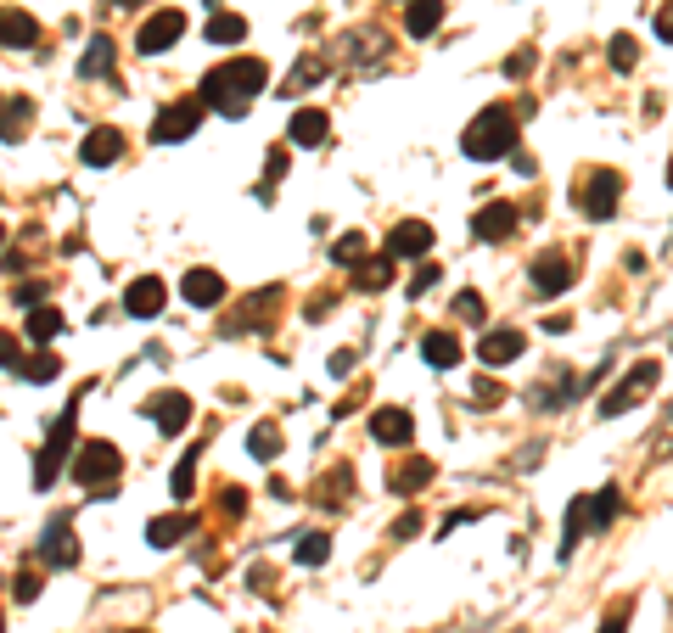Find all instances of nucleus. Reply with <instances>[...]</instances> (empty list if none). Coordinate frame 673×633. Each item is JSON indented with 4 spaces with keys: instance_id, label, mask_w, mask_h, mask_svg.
<instances>
[{
    "instance_id": "obj_34",
    "label": "nucleus",
    "mask_w": 673,
    "mask_h": 633,
    "mask_svg": "<svg viewBox=\"0 0 673 633\" xmlns=\"http://www.w3.org/2000/svg\"><path fill=\"white\" fill-rule=\"evenodd\" d=\"M365 247H371V241H365V230H348V236L331 247V258H337V264H365Z\"/></svg>"
},
{
    "instance_id": "obj_7",
    "label": "nucleus",
    "mask_w": 673,
    "mask_h": 633,
    "mask_svg": "<svg viewBox=\"0 0 673 633\" xmlns=\"http://www.w3.org/2000/svg\"><path fill=\"white\" fill-rule=\"evenodd\" d=\"M657 376H662L657 359H640V365H629V376H623L612 393L601 398V415H623V409H634L645 393H651V387H657Z\"/></svg>"
},
{
    "instance_id": "obj_38",
    "label": "nucleus",
    "mask_w": 673,
    "mask_h": 633,
    "mask_svg": "<svg viewBox=\"0 0 673 633\" xmlns=\"http://www.w3.org/2000/svg\"><path fill=\"white\" fill-rule=\"evenodd\" d=\"M629 617H634V600H617L601 617V633H629Z\"/></svg>"
},
{
    "instance_id": "obj_29",
    "label": "nucleus",
    "mask_w": 673,
    "mask_h": 633,
    "mask_svg": "<svg viewBox=\"0 0 673 633\" xmlns=\"http://www.w3.org/2000/svg\"><path fill=\"white\" fill-rule=\"evenodd\" d=\"M354 281L365 286V292L387 286V281H393V258H387V253H376V258H365V264H354Z\"/></svg>"
},
{
    "instance_id": "obj_45",
    "label": "nucleus",
    "mask_w": 673,
    "mask_h": 633,
    "mask_svg": "<svg viewBox=\"0 0 673 633\" xmlns=\"http://www.w3.org/2000/svg\"><path fill=\"white\" fill-rule=\"evenodd\" d=\"M505 73H511V79H528V73H533V51H522V57H505Z\"/></svg>"
},
{
    "instance_id": "obj_16",
    "label": "nucleus",
    "mask_w": 673,
    "mask_h": 633,
    "mask_svg": "<svg viewBox=\"0 0 673 633\" xmlns=\"http://www.w3.org/2000/svg\"><path fill=\"white\" fill-rule=\"evenodd\" d=\"M326 135H331V118L320 113V107H298V113H292V124H287V141L292 146H326Z\"/></svg>"
},
{
    "instance_id": "obj_14",
    "label": "nucleus",
    "mask_w": 673,
    "mask_h": 633,
    "mask_svg": "<svg viewBox=\"0 0 673 633\" xmlns=\"http://www.w3.org/2000/svg\"><path fill=\"white\" fill-rule=\"evenodd\" d=\"M567 286H573V258L567 253H539L533 258V292L556 297V292H567Z\"/></svg>"
},
{
    "instance_id": "obj_24",
    "label": "nucleus",
    "mask_w": 673,
    "mask_h": 633,
    "mask_svg": "<svg viewBox=\"0 0 673 633\" xmlns=\"http://www.w3.org/2000/svg\"><path fill=\"white\" fill-rule=\"evenodd\" d=\"M29 124H34V101L29 96H12L6 107H0V141H17Z\"/></svg>"
},
{
    "instance_id": "obj_25",
    "label": "nucleus",
    "mask_w": 673,
    "mask_h": 633,
    "mask_svg": "<svg viewBox=\"0 0 673 633\" xmlns=\"http://www.w3.org/2000/svg\"><path fill=\"white\" fill-rule=\"evenodd\" d=\"M584 527H589V493H578L573 505H567V533H561V561L578 549V538H584Z\"/></svg>"
},
{
    "instance_id": "obj_11",
    "label": "nucleus",
    "mask_w": 673,
    "mask_h": 633,
    "mask_svg": "<svg viewBox=\"0 0 673 633\" xmlns=\"http://www.w3.org/2000/svg\"><path fill=\"white\" fill-rule=\"evenodd\" d=\"M163 303H169V286H163L158 275H141V281H129V292H124V314H135V320H158Z\"/></svg>"
},
{
    "instance_id": "obj_50",
    "label": "nucleus",
    "mask_w": 673,
    "mask_h": 633,
    "mask_svg": "<svg viewBox=\"0 0 673 633\" xmlns=\"http://www.w3.org/2000/svg\"><path fill=\"white\" fill-rule=\"evenodd\" d=\"M668 185H673V163H668Z\"/></svg>"
},
{
    "instance_id": "obj_42",
    "label": "nucleus",
    "mask_w": 673,
    "mask_h": 633,
    "mask_svg": "<svg viewBox=\"0 0 673 633\" xmlns=\"http://www.w3.org/2000/svg\"><path fill=\"white\" fill-rule=\"evenodd\" d=\"M0 370H23V348H17V337H6V331H0Z\"/></svg>"
},
{
    "instance_id": "obj_20",
    "label": "nucleus",
    "mask_w": 673,
    "mask_h": 633,
    "mask_svg": "<svg viewBox=\"0 0 673 633\" xmlns=\"http://www.w3.org/2000/svg\"><path fill=\"white\" fill-rule=\"evenodd\" d=\"M34 40H40V23H34L23 6H6V12H0V45L23 51V45H34Z\"/></svg>"
},
{
    "instance_id": "obj_13",
    "label": "nucleus",
    "mask_w": 673,
    "mask_h": 633,
    "mask_svg": "<svg viewBox=\"0 0 673 633\" xmlns=\"http://www.w3.org/2000/svg\"><path fill=\"white\" fill-rule=\"evenodd\" d=\"M371 437H376V443H393V449H404V443L416 437V415H410V409H399V404L376 409V415H371Z\"/></svg>"
},
{
    "instance_id": "obj_35",
    "label": "nucleus",
    "mask_w": 673,
    "mask_h": 633,
    "mask_svg": "<svg viewBox=\"0 0 673 633\" xmlns=\"http://www.w3.org/2000/svg\"><path fill=\"white\" fill-rule=\"evenodd\" d=\"M23 376H29V381H57L62 359H57V353H34V359H23Z\"/></svg>"
},
{
    "instance_id": "obj_9",
    "label": "nucleus",
    "mask_w": 673,
    "mask_h": 633,
    "mask_svg": "<svg viewBox=\"0 0 673 633\" xmlns=\"http://www.w3.org/2000/svg\"><path fill=\"white\" fill-rule=\"evenodd\" d=\"M186 34V12H174V6H163V12H152L141 23V34H135V51H146V57H158V51H169L174 40Z\"/></svg>"
},
{
    "instance_id": "obj_28",
    "label": "nucleus",
    "mask_w": 673,
    "mask_h": 633,
    "mask_svg": "<svg viewBox=\"0 0 673 633\" xmlns=\"http://www.w3.org/2000/svg\"><path fill=\"white\" fill-rule=\"evenodd\" d=\"M247 454H258V460H275V454H281V426H275V421H258L253 432H247Z\"/></svg>"
},
{
    "instance_id": "obj_21",
    "label": "nucleus",
    "mask_w": 673,
    "mask_h": 633,
    "mask_svg": "<svg viewBox=\"0 0 673 633\" xmlns=\"http://www.w3.org/2000/svg\"><path fill=\"white\" fill-rule=\"evenodd\" d=\"M421 359H427L432 370H455L460 365V337L455 331H427V337H421Z\"/></svg>"
},
{
    "instance_id": "obj_27",
    "label": "nucleus",
    "mask_w": 673,
    "mask_h": 633,
    "mask_svg": "<svg viewBox=\"0 0 673 633\" xmlns=\"http://www.w3.org/2000/svg\"><path fill=\"white\" fill-rule=\"evenodd\" d=\"M617 510H623V493H617V488L589 493V527H601V533H606V527L617 521Z\"/></svg>"
},
{
    "instance_id": "obj_10",
    "label": "nucleus",
    "mask_w": 673,
    "mask_h": 633,
    "mask_svg": "<svg viewBox=\"0 0 673 633\" xmlns=\"http://www.w3.org/2000/svg\"><path fill=\"white\" fill-rule=\"evenodd\" d=\"M522 348H528V337H522L516 325H505V331H483V342H477V365L505 370L511 359H522Z\"/></svg>"
},
{
    "instance_id": "obj_22",
    "label": "nucleus",
    "mask_w": 673,
    "mask_h": 633,
    "mask_svg": "<svg viewBox=\"0 0 673 633\" xmlns=\"http://www.w3.org/2000/svg\"><path fill=\"white\" fill-rule=\"evenodd\" d=\"M79 73H85V79H107V73H113V40H107V34H90L85 57H79Z\"/></svg>"
},
{
    "instance_id": "obj_32",
    "label": "nucleus",
    "mask_w": 673,
    "mask_h": 633,
    "mask_svg": "<svg viewBox=\"0 0 673 633\" xmlns=\"http://www.w3.org/2000/svg\"><path fill=\"white\" fill-rule=\"evenodd\" d=\"M331 555V538L326 533H303L298 544H292V561H303V566H320Z\"/></svg>"
},
{
    "instance_id": "obj_30",
    "label": "nucleus",
    "mask_w": 673,
    "mask_h": 633,
    "mask_svg": "<svg viewBox=\"0 0 673 633\" xmlns=\"http://www.w3.org/2000/svg\"><path fill=\"white\" fill-rule=\"evenodd\" d=\"M427 482H432V460H427V454L393 471V493H416V488H427Z\"/></svg>"
},
{
    "instance_id": "obj_26",
    "label": "nucleus",
    "mask_w": 673,
    "mask_h": 633,
    "mask_svg": "<svg viewBox=\"0 0 673 633\" xmlns=\"http://www.w3.org/2000/svg\"><path fill=\"white\" fill-rule=\"evenodd\" d=\"M186 533H191V516H152V527H146L152 549H169V544H180Z\"/></svg>"
},
{
    "instance_id": "obj_2",
    "label": "nucleus",
    "mask_w": 673,
    "mask_h": 633,
    "mask_svg": "<svg viewBox=\"0 0 673 633\" xmlns=\"http://www.w3.org/2000/svg\"><path fill=\"white\" fill-rule=\"evenodd\" d=\"M466 157H477V163H494V157H505L516 146V113L511 107H483V113L466 124Z\"/></svg>"
},
{
    "instance_id": "obj_1",
    "label": "nucleus",
    "mask_w": 673,
    "mask_h": 633,
    "mask_svg": "<svg viewBox=\"0 0 673 633\" xmlns=\"http://www.w3.org/2000/svg\"><path fill=\"white\" fill-rule=\"evenodd\" d=\"M264 79H270V68L258 57H230V62H219L208 79H202V90L197 96L214 107V113H225V118H242L247 107H253V96L264 90Z\"/></svg>"
},
{
    "instance_id": "obj_47",
    "label": "nucleus",
    "mask_w": 673,
    "mask_h": 633,
    "mask_svg": "<svg viewBox=\"0 0 673 633\" xmlns=\"http://www.w3.org/2000/svg\"><path fill=\"white\" fill-rule=\"evenodd\" d=\"M657 40H673V6H662V12H657Z\"/></svg>"
},
{
    "instance_id": "obj_48",
    "label": "nucleus",
    "mask_w": 673,
    "mask_h": 633,
    "mask_svg": "<svg viewBox=\"0 0 673 633\" xmlns=\"http://www.w3.org/2000/svg\"><path fill=\"white\" fill-rule=\"evenodd\" d=\"M107 6H141V0H107Z\"/></svg>"
},
{
    "instance_id": "obj_19",
    "label": "nucleus",
    "mask_w": 673,
    "mask_h": 633,
    "mask_svg": "<svg viewBox=\"0 0 673 633\" xmlns=\"http://www.w3.org/2000/svg\"><path fill=\"white\" fill-rule=\"evenodd\" d=\"M79 157H85L90 169H107V163H118V157H124V135H118V129H90V141L79 146Z\"/></svg>"
},
{
    "instance_id": "obj_6",
    "label": "nucleus",
    "mask_w": 673,
    "mask_h": 633,
    "mask_svg": "<svg viewBox=\"0 0 673 633\" xmlns=\"http://www.w3.org/2000/svg\"><path fill=\"white\" fill-rule=\"evenodd\" d=\"M202 113H208V101H202V96H186V101H174V107H163V113L152 118V141H158V146L186 141L191 129L202 124Z\"/></svg>"
},
{
    "instance_id": "obj_33",
    "label": "nucleus",
    "mask_w": 673,
    "mask_h": 633,
    "mask_svg": "<svg viewBox=\"0 0 673 633\" xmlns=\"http://www.w3.org/2000/svg\"><path fill=\"white\" fill-rule=\"evenodd\" d=\"M62 325H68V320H62L57 309H34L29 314V337L34 342H51V337H62Z\"/></svg>"
},
{
    "instance_id": "obj_46",
    "label": "nucleus",
    "mask_w": 673,
    "mask_h": 633,
    "mask_svg": "<svg viewBox=\"0 0 673 633\" xmlns=\"http://www.w3.org/2000/svg\"><path fill=\"white\" fill-rule=\"evenodd\" d=\"M348 370H354V353H331V376H348Z\"/></svg>"
},
{
    "instance_id": "obj_43",
    "label": "nucleus",
    "mask_w": 673,
    "mask_h": 633,
    "mask_svg": "<svg viewBox=\"0 0 673 633\" xmlns=\"http://www.w3.org/2000/svg\"><path fill=\"white\" fill-rule=\"evenodd\" d=\"M45 281H17V309H40Z\"/></svg>"
},
{
    "instance_id": "obj_17",
    "label": "nucleus",
    "mask_w": 673,
    "mask_h": 633,
    "mask_svg": "<svg viewBox=\"0 0 673 633\" xmlns=\"http://www.w3.org/2000/svg\"><path fill=\"white\" fill-rule=\"evenodd\" d=\"M180 292H186L191 309H214L219 297H225V275H219V269H191Z\"/></svg>"
},
{
    "instance_id": "obj_23",
    "label": "nucleus",
    "mask_w": 673,
    "mask_h": 633,
    "mask_svg": "<svg viewBox=\"0 0 673 633\" xmlns=\"http://www.w3.org/2000/svg\"><path fill=\"white\" fill-rule=\"evenodd\" d=\"M438 23H444V0H410V12H404V29L416 34V40H427Z\"/></svg>"
},
{
    "instance_id": "obj_31",
    "label": "nucleus",
    "mask_w": 673,
    "mask_h": 633,
    "mask_svg": "<svg viewBox=\"0 0 673 633\" xmlns=\"http://www.w3.org/2000/svg\"><path fill=\"white\" fill-rule=\"evenodd\" d=\"M208 40H214V45H236V40H247V23L236 12H219V17H208Z\"/></svg>"
},
{
    "instance_id": "obj_40",
    "label": "nucleus",
    "mask_w": 673,
    "mask_h": 633,
    "mask_svg": "<svg viewBox=\"0 0 673 633\" xmlns=\"http://www.w3.org/2000/svg\"><path fill=\"white\" fill-rule=\"evenodd\" d=\"M320 73H326V62H320V57H309V62H303V68L287 79V96H292V90H303V85H315Z\"/></svg>"
},
{
    "instance_id": "obj_4",
    "label": "nucleus",
    "mask_w": 673,
    "mask_h": 633,
    "mask_svg": "<svg viewBox=\"0 0 673 633\" xmlns=\"http://www.w3.org/2000/svg\"><path fill=\"white\" fill-rule=\"evenodd\" d=\"M118 471H124V460H118L113 443H85V449L73 454V482L85 493H107L118 482Z\"/></svg>"
},
{
    "instance_id": "obj_49",
    "label": "nucleus",
    "mask_w": 673,
    "mask_h": 633,
    "mask_svg": "<svg viewBox=\"0 0 673 633\" xmlns=\"http://www.w3.org/2000/svg\"><path fill=\"white\" fill-rule=\"evenodd\" d=\"M0 247H6V225H0Z\"/></svg>"
},
{
    "instance_id": "obj_41",
    "label": "nucleus",
    "mask_w": 673,
    "mask_h": 633,
    "mask_svg": "<svg viewBox=\"0 0 673 633\" xmlns=\"http://www.w3.org/2000/svg\"><path fill=\"white\" fill-rule=\"evenodd\" d=\"M455 320H483V297H477V292H460V297H455Z\"/></svg>"
},
{
    "instance_id": "obj_18",
    "label": "nucleus",
    "mask_w": 673,
    "mask_h": 633,
    "mask_svg": "<svg viewBox=\"0 0 673 633\" xmlns=\"http://www.w3.org/2000/svg\"><path fill=\"white\" fill-rule=\"evenodd\" d=\"M511 230H516V208H511V202H488V208L472 219V236L477 241H505Z\"/></svg>"
},
{
    "instance_id": "obj_8",
    "label": "nucleus",
    "mask_w": 673,
    "mask_h": 633,
    "mask_svg": "<svg viewBox=\"0 0 673 633\" xmlns=\"http://www.w3.org/2000/svg\"><path fill=\"white\" fill-rule=\"evenodd\" d=\"M40 561L57 566V572H68V566H79V533H73L68 516H51L40 533Z\"/></svg>"
},
{
    "instance_id": "obj_36",
    "label": "nucleus",
    "mask_w": 673,
    "mask_h": 633,
    "mask_svg": "<svg viewBox=\"0 0 673 633\" xmlns=\"http://www.w3.org/2000/svg\"><path fill=\"white\" fill-rule=\"evenodd\" d=\"M197 454L202 449H191V454H180V465H174V499H191V477H197Z\"/></svg>"
},
{
    "instance_id": "obj_3",
    "label": "nucleus",
    "mask_w": 673,
    "mask_h": 633,
    "mask_svg": "<svg viewBox=\"0 0 673 633\" xmlns=\"http://www.w3.org/2000/svg\"><path fill=\"white\" fill-rule=\"evenodd\" d=\"M617 197H623V174L617 169H589L584 180L573 185V202L584 208V219H595V225L617 213Z\"/></svg>"
},
{
    "instance_id": "obj_15",
    "label": "nucleus",
    "mask_w": 673,
    "mask_h": 633,
    "mask_svg": "<svg viewBox=\"0 0 673 633\" xmlns=\"http://www.w3.org/2000/svg\"><path fill=\"white\" fill-rule=\"evenodd\" d=\"M427 247H432V225H421V219H404L387 236V258H427Z\"/></svg>"
},
{
    "instance_id": "obj_12",
    "label": "nucleus",
    "mask_w": 673,
    "mask_h": 633,
    "mask_svg": "<svg viewBox=\"0 0 673 633\" xmlns=\"http://www.w3.org/2000/svg\"><path fill=\"white\" fill-rule=\"evenodd\" d=\"M146 415H152V426L158 432H186L191 426V398L186 393H158V398H146Z\"/></svg>"
},
{
    "instance_id": "obj_39",
    "label": "nucleus",
    "mask_w": 673,
    "mask_h": 633,
    "mask_svg": "<svg viewBox=\"0 0 673 633\" xmlns=\"http://www.w3.org/2000/svg\"><path fill=\"white\" fill-rule=\"evenodd\" d=\"M12 600H23V605L40 600V572H17L12 577Z\"/></svg>"
},
{
    "instance_id": "obj_37",
    "label": "nucleus",
    "mask_w": 673,
    "mask_h": 633,
    "mask_svg": "<svg viewBox=\"0 0 673 633\" xmlns=\"http://www.w3.org/2000/svg\"><path fill=\"white\" fill-rule=\"evenodd\" d=\"M634 62H640V45H634V34H612V68L629 73Z\"/></svg>"
},
{
    "instance_id": "obj_5",
    "label": "nucleus",
    "mask_w": 673,
    "mask_h": 633,
    "mask_svg": "<svg viewBox=\"0 0 673 633\" xmlns=\"http://www.w3.org/2000/svg\"><path fill=\"white\" fill-rule=\"evenodd\" d=\"M73 426H79V409H62L57 421H51V437H45L40 460H34V488H51L57 482V471L68 465V449H73Z\"/></svg>"
},
{
    "instance_id": "obj_44",
    "label": "nucleus",
    "mask_w": 673,
    "mask_h": 633,
    "mask_svg": "<svg viewBox=\"0 0 673 633\" xmlns=\"http://www.w3.org/2000/svg\"><path fill=\"white\" fill-rule=\"evenodd\" d=\"M438 275H444V269H438V264H421V269H416V281H410V297L432 292V286H438Z\"/></svg>"
}]
</instances>
